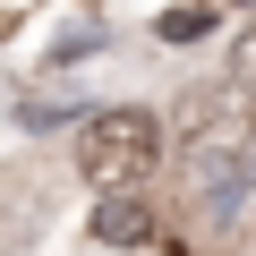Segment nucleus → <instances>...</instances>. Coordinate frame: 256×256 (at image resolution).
Wrapping results in <instances>:
<instances>
[{
  "label": "nucleus",
  "instance_id": "6",
  "mask_svg": "<svg viewBox=\"0 0 256 256\" xmlns=\"http://www.w3.org/2000/svg\"><path fill=\"white\" fill-rule=\"evenodd\" d=\"M222 9H230V0H222Z\"/></svg>",
  "mask_w": 256,
  "mask_h": 256
},
{
  "label": "nucleus",
  "instance_id": "5",
  "mask_svg": "<svg viewBox=\"0 0 256 256\" xmlns=\"http://www.w3.org/2000/svg\"><path fill=\"white\" fill-rule=\"evenodd\" d=\"M230 77H239V86H248V102H256V26L239 34V68H230Z\"/></svg>",
  "mask_w": 256,
  "mask_h": 256
},
{
  "label": "nucleus",
  "instance_id": "2",
  "mask_svg": "<svg viewBox=\"0 0 256 256\" xmlns=\"http://www.w3.org/2000/svg\"><path fill=\"white\" fill-rule=\"evenodd\" d=\"M68 154H77V180L94 196H128V188H146L154 162H162V120L137 111V102H102V111L77 120V146Z\"/></svg>",
  "mask_w": 256,
  "mask_h": 256
},
{
  "label": "nucleus",
  "instance_id": "1",
  "mask_svg": "<svg viewBox=\"0 0 256 256\" xmlns=\"http://www.w3.org/2000/svg\"><path fill=\"white\" fill-rule=\"evenodd\" d=\"M180 171H188V196L214 205V214L248 188V171H256V102H248L239 77L196 86L180 102Z\"/></svg>",
  "mask_w": 256,
  "mask_h": 256
},
{
  "label": "nucleus",
  "instance_id": "3",
  "mask_svg": "<svg viewBox=\"0 0 256 256\" xmlns=\"http://www.w3.org/2000/svg\"><path fill=\"white\" fill-rule=\"evenodd\" d=\"M94 239H102V248H146V239H154V205H146V188L102 196V205H94Z\"/></svg>",
  "mask_w": 256,
  "mask_h": 256
},
{
  "label": "nucleus",
  "instance_id": "4",
  "mask_svg": "<svg viewBox=\"0 0 256 256\" xmlns=\"http://www.w3.org/2000/svg\"><path fill=\"white\" fill-rule=\"evenodd\" d=\"M214 26H222V0H188V9H162V18H154L162 43H196V34H214Z\"/></svg>",
  "mask_w": 256,
  "mask_h": 256
}]
</instances>
